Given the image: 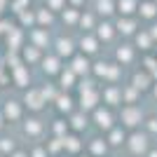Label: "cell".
Instances as JSON below:
<instances>
[{
	"label": "cell",
	"instance_id": "obj_2",
	"mask_svg": "<svg viewBox=\"0 0 157 157\" xmlns=\"http://www.w3.org/2000/svg\"><path fill=\"white\" fill-rule=\"evenodd\" d=\"M96 120H98V127H110V115L103 110H98L96 113Z\"/></svg>",
	"mask_w": 157,
	"mask_h": 157
},
{
	"label": "cell",
	"instance_id": "obj_1",
	"mask_svg": "<svg viewBox=\"0 0 157 157\" xmlns=\"http://www.w3.org/2000/svg\"><path fill=\"white\" fill-rule=\"evenodd\" d=\"M131 141H134V152H141V150H145V141H148V138L145 136H141V134H136V136L131 138Z\"/></svg>",
	"mask_w": 157,
	"mask_h": 157
},
{
	"label": "cell",
	"instance_id": "obj_3",
	"mask_svg": "<svg viewBox=\"0 0 157 157\" xmlns=\"http://www.w3.org/2000/svg\"><path fill=\"white\" fill-rule=\"evenodd\" d=\"M150 157H157V152H152V155H150Z\"/></svg>",
	"mask_w": 157,
	"mask_h": 157
}]
</instances>
